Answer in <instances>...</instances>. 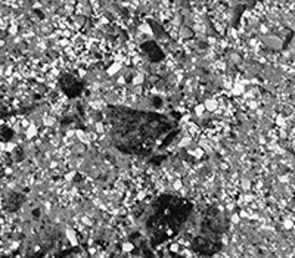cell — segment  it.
Listing matches in <instances>:
<instances>
[{"instance_id": "cell-8", "label": "cell", "mask_w": 295, "mask_h": 258, "mask_svg": "<svg viewBox=\"0 0 295 258\" xmlns=\"http://www.w3.org/2000/svg\"><path fill=\"white\" fill-rule=\"evenodd\" d=\"M180 249H181V245L179 242H174V243H171V245H170V251H171V252H180Z\"/></svg>"}, {"instance_id": "cell-9", "label": "cell", "mask_w": 295, "mask_h": 258, "mask_svg": "<svg viewBox=\"0 0 295 258\" xmlns=\"http://www.w3.org/2000/svg\"><path fill=\"white\" fill-rule=\"evenodd\" d=\"M5 125V118H0V127H3Z\"/></svg>"}, {"instance_id": "cell-2", "label": "cell", "mask_w": 295, "mask_h": 258, "mask_svg": "<svg viewBox=\"0 0 295 258\" xmlns=\"http://www.w3.org/2000/svg\"><path fill=\"white\" fill-rule=\"evenodd\" d=\"M69 150H71V155H78V156H81V155L87 150V146H86V144H83L81 142L75 140V142L69 146Z\"/></svg>"}, {"instance_id": "cell-1", "label": "cell", "mask_w": 295, "mask_h": 258, "mask_svg": "<svg viewBox=\"0 0 295 258\" xmlns=\"http://www.w3.org/2000/svg\"><path fill=\"white\" fill-rule=\"evenodd\" d=\"M58 124H59L58 117L52 115V114H46V115H43V127H47V129H55Z\"/></svg>"}, {"instance_id": "cell-6", "label": "cell", "mask_w": 295, "mask_h": 258, "mask_svg": "<svg viewBox=\"0 0 295 258\" xmlns=\"http://www.w3.org/2000/svg\"><path fill=\"white\" fill-rule=\"evenodd\" d=\"M92 130L98 134H104V133H106V125H105L104 121H96V123H93Z\"/></svg>"}, {"instance_id": "cell-4", "label": "cell", "mask_w": 295, "mask_h": 258, "mask_svg": "<svg viewBox=\"0 0 295 258\" xmlns=\"http://www.w3.org/2000/svg\"><path fill=\"white\" fill-rule=\"evenodd\" d=\"M202 103H204V106H205V111H208V112H214V111L218 108L217 99H214L212 96L205 98L204 100H202Z\"/></svg>"}, {"instance_id": "cell-3", "label": "cell", "mask_w": 295, "mask_h": 258, "mask_svg": "<svg viewBox=\"0 0 295 258\" xmlns=\"http://www.w3.org/2000/svg\"><path fill=\"white\" fill-rule=\"evenodd\" d=\"M22 134H24L25 140H33V139H36L37 136H38V129H37L36 125H33V124L30 123V125H28L27 129H24Z\"/></svg>"}, {"instance_id": "cell-5", "label": "cell", "mask_w": 295, "mask_h": 258, "mask_svg": "<svg viewBox=\"0 0 295 258\" xmlns=\"http://www.w3.org/2000/svg\"><path fill=\"white\" fill-rule=\"evenodd\" d=\"M238 187L242 192L252 190V180H249L247 177H242V175H241V179H239V181H238Z\"/></svg>"}, {"instance_id": "cell-7", "label": "cell", "mask_w": 295, "mask_h": 258, "mask_svg": "<svg viewBox=\"0 0 295 258\" xmlns=\"http://www.w3.org/2000/svg\"><path fill=\"white\" fill-rule=\"evenodd\" d=\"M121 249H123V252H125V254L133 252V249H135V243L133 242H123Z\"/></svg>"}]
</instances>
